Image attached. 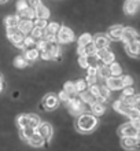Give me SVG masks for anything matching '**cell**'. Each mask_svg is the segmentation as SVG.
I'll return each instance as SVG.
<instances>
[{"label": "cell", "instance_id": "28", "mask_svg": "<svg viewBox=\"0 0 140 151\" xmlns=\"http://www.w3.org/2000/svg\"><path fill=\"white\" fill-rule=\"evenodd\" d=\"M29 65V62L26 59H25V56L24 55H19V56H17L15 59H14V66H15L17 69H24L26 68Z\"/></svg>", "mask_w": 140, "mask_h": 151}, {"label": "cell", "instance_id": "31", "mask_svg": "<svg viewBox=\"0 0 140 151\" xmlns=\"http://www.w3.org/2000/svg\"><path fill=\"white\" fill-rule=\"evenodd\" d=\"M43 33H44V29H41V28H37V26H33V29L30 30V36L33 37V39L36 40H40V39H43Z\"/></svg>", "mask_w": 140, "mask_h": 151}, {"label": "cell", "instance_id": "24", "mask_svg": "<svg viewBox=\"0 0 140 151\" xmlns=\"http://www.w3.org/2000/svg\"><path fill=\"white\" fill-rule=\"evenodd\" d=\"M80 99H81V102L83 103H88V104H92V103H95L96 102V96H93L91 92L88 91V89H85V91H83L80 93Z\"/></svg>", "mask_w": 140, "mask_h": 151}, {"label": "cell", "instance_id": "23", "mask_svg": "<svg viewBox=\"0 0 140 151\" xmlns=\"http://www.w3.org/2000/svg\"><path fill=\"white\" fill-rule=\"evenodd\" d=\"M34 132H36V128H33V127L19 128V136H21V139L25 140V142H28V140L30 139V136H32Z\"/></svg>", "mask_w": 140, "mask_h": 151}, {"label": "cell", "instance_id": "11", "mask_svg": "<svg viewBox=\"0 0 140 151\" xmlns=\"http://www.w3.org/2000/svg\"><path fill=\"white\" fill-rule=\"evenodd\" d=\"M36 132L37 133H40L44 140H51L52 135H54L52 125H50L48 122H40L39 124V127L36 128Z\"/></svg>", "mask_w": 140, "mask_h": 151}, {"label": "cell", "instance_id": "25", "mask_svg": "<svg viewBox=\"0 0 140 151\" xmlns=\"http://www.w3.org/2000/svg\"><path fill=\"white\" fill-rule=\"evenodd\" d=\"M19 19L21 18L18 15H8L4 18V25H6V28H18Z\"/></svg>", "mask_w": 140, "mask_h": 151}, {"label": "cell", "instance_id": "7", "mask_svg": "<svg viewBox=\"0 0 140 151\" xmlns=\"http://www.w3.org/2000/svg\"><path fill=\"white\" fill-rule=\"evenodd\" d=\"M121 146H122V148L129 150V151L139 150V137H133V136H124V137H121Z\"/></svg>", "mask_w": 140, "mask_h": 151}, {"label": "cell", "instance_id": "29", "mask_svg": "<svg viewBox=\"0 0 140 151\" xmlns=\"http://www.w3.org/2000/svg\"><path fill=\"white\" fill-rule=\"evenodd\" d=\"M98 76L99 77H102L103 80L108 78L110 77V70H108V66L107 65H103V66H98Z\"/></svg>", "mask_w": 140, "mask_h": 151}, {"label": "cell", "instance_id": "5", "mask_svg": "<svg viewBox=\"0 0 140 151\" xmlns=\"http://www.w3.org/2000/svg\"><path fill=\"white\" fill-rule=\"evenodd\" d=\"M118 135L121 137H124V136H133V137H139V128L135 127L131 121L124 125H121L120 129H118Z\"/></svg>", "mask_w": 140, "mask_h": 151}, {"label": "cell", "instance_id": "43", "mask_svg": "<svg viewBox=\"0 0 140 151\" xmlns=\"http://www.w3.org/2000/svg\"><path fill=\"white\" fill-rule=\"evenodd\" d=\"M26 3H28V6H29V7L34 8V7H36V6H39V4L41 3V0H26Z\"/></svg>", "mask_w": 140, "mask_h": 151}, {"label": "cell", "instance_id": "3", "mask_svg": "<svg viewBox=\"0 0 140 151\" xmlns=\"http://www.w3.org/2000/svg\"><path fill=\"white\" fill-rule=\"evenodd\" d=\"M55 37H56V43L59 44H69L74 41V33L67 26H60L58 29V32H56Z\"/></svg>", "mask_w": 140, "mask_h": 151}, {"label": "cell", "instance_id": "13", "mask_svg": "<svg viewBox=\"0 0 140 151\" xmlns=\"http://www.w3.org/2000/svg\"><path fill=\"white\" fill-rule=\"evenodd\" d=\"M106 87L110 89V91H118V89H122L124 88V84L121 81V76L116 77V76H110L108 78H106Z\"/></svg>", "mask_w": 140, "mask_h": 151}, {"label": "cell", "instance_id": "42", "mask_svg": "<svg viewBox=\"0 0 140 151\" xmlns=\"http://www.w3.org/2000/svg\"><path fill=\"white\" fill-rule=\"evenodd\" d=\"M28 7V3H26V0H18L17 1V11H19L22 8Z\"/></svg>", "mask_w": 140, "mask_h": 151}, {"label": "cell", "instance_id": "12", "mask_svg": "<svg viewBox=\"0 0 140 151\" xmlns=\"http://www.w3.org/2000/svg\"><path fill=\"white\" fill-rule=\"evenodd\" d=\"M139 39V35L133 28H124L122 30V35H121V41L124 44H128L131 41H135V40Z\"/></svg>", "mask_w": 140, "mask_h": 151}, {"label": "cell", "instance_id": "41", "mask_svg": "<svg viewBox=\"0 0 140 151\" xmlns=\"http://www.w3.org/2000/svg\"><path fill=\"white\" fill-rule=\"evenodd\" d=\"M33 26H37V28L44 29L47 26V19H41V18H36V21L33 22Z\"/></svg>", "mask_w": 140, "mask_h": 151}, {"label": "cell", "instance_id": "44", "mask_svg": "<svg viewBox=\"0 0 140 151\" xmlns=\"http://www.w3.org/2000/svg\"><path fill=\"white\" fill-rule=\"evenodd\" d=\"M3 88H4V80H3V76L0 74V92L3 91Z\"/></svg>", "mask_w": 140, "mask_h": 151}, {"label": "cell", "instance_id": "22", "mask_svg": "<svg viewBox=\"0 0 140 151\" xmlns=\"http://www.w3.org/2000/svg\"><path fill=\"white\" fill-rule=\"evenodd\" d=\"M17 15L21 19H33V18H36V17H34V8L29 7V6L22 8V10H19Z\"/></svg>", "mask_w": 140, "mask_h": 151}, {"label": "cell", "instance_id": "4", "mask_svg": "<svg viewBox=\"0 0 140 151\" xmlns=\"http://www.w3.org/2000/svg\"><path fill=\"white\" fill-rule=\"evenodd\" d=\"M25 36H26V35H24L18 28H7L8 40H10L14 45H17V47H19V48L22 47V43H24Z\"/></svg>", "mask_w": 140, "mask_h": 151}, {"label": "cell", "instance_id": "1", "mask_svg": "<svg viewBox=\"0 0 140 151\" xmlns=\"http://www.w3.org/2000/svg\"><path fill=\"white\" fill-rule=\"evenodd\" d=\"M98 124H99V121L96 118V115L84 111L77 117L76 129L80 132V133H91L92 131L96 129Z\"/></svg>", "mask_w": 140, "mask_h": 151}, {"label": "cell", "instance_id": "35", "mask_svg": "<svg viewBox=\"0 0 140 151\" xmlns=\"http://www.w3.org/2000/svg\"><path fill=\"white\" fill-rule=\"evenodd\" d=\"M136 93V89L132 87V85H129V87H124L122 88V95L121 98H129V96H132Z\"/></svg>", "mask_w": 140, "mask_h": 151}, {"label": "cell", "instance_id": "19", "mask_svg": "<svg viewBox=\"0 0 140 151\" xmlns=\"http://www.w3.org/2000/svg\"><path fill=\"white\" fill-rule=\"evenodd\" d=\"M137 7H139L137 1H135V0H126L124 4V12L126 15H133L137 11Z\"/></svg>", "mask_w": 140, "mask_h": 151}, {"label": "cell", "instance_id": "18", "mask_svg": "<svg viewBox=\"0 0 140 151\" xmlns=\"http://www.w3.org/2000/svg\"><path fill=\"white\" fill-rule=\"evenodd\" d=\"M28 143L32 146V147H43L45 143V140L43 139V136L40 135V133H37V132H34L32 136H30V139L28 140Z\"/></svg>", "mask_w": 140, "mask_h": 151}, {"label": "cell", "instance_id": "15", "mask_svg": "<svg viewBox=\"0 0 140 151\" xmlns=\"http://www.w3.org/2000/svg\"><path fill=\"white\" fill-rule=\"evenodd\" d=\"M122 30H124V26L121 25H114L111 28H108L107 30V36L110 40H120L121 35H122Z\"/></svg>", "mask_w": 140, "mask_h": 151}, {"label": "cell", "instance_id": "14", "mask_svg": "<svg viewBox=\"0 0 140 151\" xmlns=\"http://www.w3.org/2000/svg\"><path fill=\"white\" fill-rule=\"evenodd\" d=\"M125 51L129 56L132 58H137L140 54V43L139 40H135V41H131V43L125 44Z\"/></svg>", "mask_w": 140, "mask_h": 151}, {"label": "cell", "instance_id": "8", "mask_svg": "<svg viewBox=\"0 0 140 151\" xmlns=\"http://www.w3.org/2000/svg\"><path fill=\"white\" fill-rule=\"evenodd\" d=\"M59 99H58V96L54 95V93H48V95L44 96V99H43V107L48 111H52V110H55L58 106H59Z\"/></svg>", "mask_w": 140, "mask_h": 151}, {"label": "cell", "instance_id": "26", "mask_svg": "<svg viewBox=\"0 0 140 151\" xmlns=\"http://www.w3.org/2000/svg\"><path fill=\"white\" fill-rule=\"evenodd\" d=\"M91 110H92V114L99 117V115H103L106 111V106L104 103H100V102H95V103L91 104Z\"/></svg>", "mask_w": 140, "mask_h": 151}, {"label": "cell", "instance_id": "33", "mask_svg": "<svg viewBox=\"0 0 140 151\" xmlns=\"http://www.w3.org/2000/svg\"><path fill=\"white\" fill-rule=\"evenodd\" d=\"M74 88H76L77 93H81L83 91H85L88 88V84H87L85 80H77L76 83H74Z\"/></svg>", "mask_w": 140, "mask_h": 151}, {"label": "cell", "instance_id": "38", "mask_svg": "<svg viewBox=\"0 0 140 151\" xmlns=\"http://www.w3.org/2000/svg\"><path fill=\"white\" fill-rule=\"evenodd\" d=\"M87 84L89 85H93V84L98 83V74H87V78H85Z\"/></svg>", "mask_w": 140, "mask_h": 151}, {"label": "cell", "instance_id": "30", "mask_svg": "<svg viewBox=\"0 0 140 151\" xmlns=\"http://www.w3.org/2000/svg\"><path fill=\"white\" fill-rule=\"evenodd\" d=\"M63 91L67 92L70 96H76L77 92H76V88H74V83L73 81H66L63 85Z\"/></svg>", "mask_w": 140, "mask_h": 151}, {"label": "cell", "instance_id": "40", "mask_svg": "<svg viewBox=\"0 0 140 151\" xmlns=\"http://www.w3.org/2000/svg\"><path fill=\"white\" fill-rule=\"evenodd\" d=\"M78 65H80V68H83V69L88 68V59H87V56L78 55Z\"/></svg>", "mask_w": 140, "mask_h": 151}, {"label": "cell", "instance_id": "32", "mask_svg": "<svg viewBox=\"0 0 140 151\" xmlns=\"http://www.w3.org/2000/svg\"><path fill=\"white\" fill-rule=\"evenodd\" d=\"M36 45V40L33 39L32 36H25L24 43H22V50H26V48H32Z\"/></svg>", "mask_w": 140, "mask_h": 151}, {"label": "cell", "instance_id": "36", "mask_svg": "<svg viewBox=\"0 0 140 151\" xmlns=\"http://www.w3.org/2000/svg\"><path fill=\"white\" fill-rule=\"evenodd\" d=\"M58 96V99H59V102H63L65 104L67 103L69 100L72 99V98H74V96H70L67 93V92H65V91H62V92H59V95H56Z\"/></svg>", "mask_w": 140, "mask_h": 151}, {"label": "cell", "instance_id": "2", "mask_svg": "<svg viewBox=\"0 0 140 151\" xmlns=\"http://www.w3.org/2000/svg\"><path fill=\"white\" fill-rule=\"evenodd\" d=\"M40 122H41L40 118L36 114H21L17 117V125H18V128H25V127L37 128Z\"/></svg>", "mask_w": 140, "mask_h": 151}, {"label": "cell", "instance_id": "45", "mask_svg": "<svg viewBox=\"0 0 140 151\" xmlns=\"http://www.w3.org/2000/svg\"><path fill=\"white\" fill-rule=\"evenodd\" d=\"M8 0H0V4H4V3H7Z\"/></svg>", "mask_w": 140, "mask_h": 151}, {"label": "cell", "instance_id": "34", "mask_svg": "<svg viewBox=\"0 0 140 151\" xmlns=\"http://www.w3.org/2000/svg\"><path fill=\"white\" fill-rule=\"evenodd\" d=\"M92 41V35H89V33H84V35H81L77 40V44L78 45H85V44H88Z\"/></svg>", "mask_w": 140, "mask_h": 151}, {"label": "cell", "instance_id": "16", "mask_svg": "<svg viewBox=\"0 0 140 151\" xmlns=\"http://www.w3.org/2000/svg\"><path fill=\"white\" fill-rule=\"evenodd\" d=\"M24 56H25V59L28 60V62H34V60L39 59V56H40V51H39L37 48H34V47L26 48V50H24Z\"/></svg>", "mask_w": 140, "mask_h": 151}, {"label": "cell", "instance_id": "21", "mask_svg": "<svg viewBox=\"0 0 140 151\" xmlns=\"http://www.w3.org/2000/svg\"><path fill=\"white\" fill-rule=\"evenodd\" d=\"M18 29H19L24 35H29L30 30L33 29V21L32 19H19Z\"/></svg>", "mask_w": 140, "mask_h": 151}, {"label": "cell", "instance_id": "39", "mask_svg": "<svg viewBox=\"0 0 140 151\" xmlns=\"http://www.w3.org/2000/svg\"><path fill=\"white\" fill-rule=\"evenodd\" d=\"M121 81L124 84V87H129V85H133V78L131 76H121Z\"/></svg>", "mask_w": 140, "mask_h": 151}, {"label": "cell", "instance_id": "9", "mask_svg": "<svg viewBox=\"0 0 140 151\" xmlns=\"http://www.w3.org/2000/svg\"><path fill=\"white\" fill-rule=\"evenodd\" d=\"M92 43L95 44L96 50H104V48H108V45H110V39L107 35L99 33L96 36H92Z\"/></svg>", "mask_w": 140, "mask_h": 151}, {"label": "cell", "instance_id": "46", "mask_svg": "<svg viewBox=\"0 0 140 151\" xmlns=\"http://www.w3.org/2000/svg\"><path fill=\"white\" fill-rule=\"evenodd\" d=\"M135 1H137V3H139V0H135Z\"/></svg>", "mask_w": 140, "mask_h": 151}, {"label": "cell", "instance_id": "6", "mask_svg": "<svg viewBox=\"0 0 140 151\" xmlns=\"http://www.w3.org/2000/svg\"><path fill=\"white\" fill-rule=\"evenodd\" d=\"M66 106H67L69 111L72 113L73 115H80L81 113H84V103L81 102V99H78L76 96L69 100L66 103Z\"/></svg>", "mask_w": 140, "mask_h": 151}, {"label": "cell", "instance_id": "27", "mask_svg": "<svg viewBox=\"0 0 140 151\" xmlns=\"http://www.w3.org/2000/svg\"><path fill=\"white\" fill-rule=\"evenodd\" d=\"M108 70H110V74L116 76V77H118V76L122 74V68H121L117 62H111V63L108 65Z\"/></svg>", "mask_w": 140, "mask_h": 151}, {"label": "cell", "instance_id": "37", "mask_svg": "<svg viewBox=\"0 0 140 151\" xmlns=\"http://www.w3.org/2000/svg\"><path fill=\"white\" fill-rule=\"evenodd\" d=\"M99 96H100V98L107 99L108 96H110V89H108L106 85H100V87H99Z\"/></svg>", "mask_w": 140, "mask_h": 151}, {"label": "cell", "instance_id": "10", "mask_svg": "<svg viewBox=\"0 0 140 151\" xmlns=\"http://www.w3.org/2000/svg\"><path fill=\"white\" fill-rule=\"evenodd\" d=\"M96 56H98V59L102 60L103 62V65H110L111 62H114V59H116V55L113 54L108 48H104V50H98V52H96Z\"/></svg>", "mask_w": 140, "mask_h": 151}, {"label": "cell", "instance_id": "20", "mask_svg": "<svg viewBox=\"0 0 140 151\" xmlns=\"http://www.w3.org/2000/svg\"><path fill=\"white\" fill-rule=\"evenodd\" d=\"M113 107H114V110H116V111L126 115V117H128V114L131 113V110H132V107L126 106L122 100H117V102H114V103H113Z\"/></svg>", "mask_w": 140, "mask_h": 151}, {"label": "cell", "instance_id": "17", "mask_svg": "<svg viewBox=\"0 0 140 151\" xmlns=\"http://www.w3.org/2000/svg\"><path fill=\"white\" fill-rule=\"evenodd\" d=\"M50 15H51V12H50V10H48L45 6H43V4H39V6H36L34 7V17L36 18H41V19H48L50 18Z\"/></svg>", "mask_w": 140, "mask_h": 151}]
</instances>
